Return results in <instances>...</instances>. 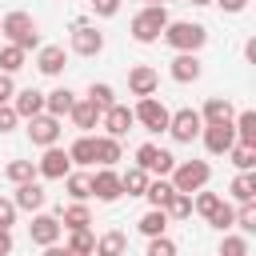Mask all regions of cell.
I'll use <instances>...</instances> for the list:
<instances>
[{
    "instance_id": "1",
    "label": "cell",
    "mask_w": 256,
    "mask_h": 256,
    "mask_svg": "<svg viewBox=\"0 0 256 256\" xmlns=\"http://www.w3.org/2000/svg\"><path fill=\"white\" fill-rule=\"evenodd\" d=\"M160 40L172 48V52H200L208 44V28L196 24V20H168Z\"/></svg>"
},
{
    "instance_id": "2",
    "label": "cell",
    "mask_w": 256,
    "mask_h": 256,
    "mask_svg": "<svg viewBox=\"0 0 256 256\" xmlns=\"http://www.w3.org/2000/svg\"><path fill=\"white\" fill-rule=\"evenodd\" d=\"M164 24H168V8L164 4H144L136 16H132V40L136 44H156L160 40V32H164Z\"/></svg>"
},
{
    "instance_id": "3",
    "label": "cell",
    "mask_w": 256,
    "mask_h": 256,
    "mask_svg": "<svg viewBox=\"0 0 256 256\" xmlns=\"http://www.w3.org/2000/svg\"><path fill=\"white\" fill-rule=\"evenodd\" d=\"M0 40L20 44V48L28 52V48H40V28H36V20H32L28 12H8V16L0 20Z\"/></svg>"
},
{
    "instance_id": "4",
    "label": "cell",
    "mask_w": 256,
    "mask_h": 256,
    "mask_svg": "<svg viewBox=\"0 0 256 256\" xmlns=\"http://www.w3.org/2000/svg\"><path fill=\"white\" fill-rule=\"evenodd\" d=\"M168 180H172V188H180V192L208 188V180H212V164H208V160H180V164H172Z\"/></svg>"
},
{
    "instance_id": "5",
    "label": "cell",
    "mask_w": 256,
    "mask_h": 256,
    "mask_svg": "<svg viewBox=\"0 0 256 256\" xmlns=\"http://www.w3.org/2000/svg\"><path fill=\"white\" fill-rule=\"evenodd\" d=\"M132 116H136V124H140L144 132H156V136H160V132L168 128V104L156 100V92H152V96H136Z\"/></svg>"
},
{
    "instance_id": "6",
    "label": "cell",
    "mask_w": 256,
    "mask_h": 256,
    "mask_svg": "<svg viewBox=\"0 0 256 256\" xmlns=\"http://www.w3.org/2000/svg\"><path fill=\"white\" fill-rule=\"evenodd\" d=\"M200 128H204V120H200V112L196 108H176V112H168V136L176 140V144H192L196 136H200Z\"/></svg>"
},
{
    "instance_id": "7",
    "label": "cell",
    "mask_w": 256,
    "mask_h": 256,
    "mask_svg": "<svg viewBox=\"0 0 256 256\" xmlns=\"http://www.w3.org/2000/svg\"><path fill=\"white\" fill-rule=\"evenodd\" d=\"M68 172H72V156H68V148L48 144L44 156L36 160V176H40V180H64Z\"/></svg>"
},
{
    "instance_id": "8",
    "label": "cell",
    "mask_w": 256,
    "mask_h": 256,
    "mask_svg": "<svg viewBox=\"0 0 256 256\" xmlns=\"http://www.w3.org/2000/svg\"><path fill=\"white\" fill-rule=\"evenodd\" d=\"M28 140L36 144V148H48V144H56L60 140V116H52V112H36V116H28Z\"/></svg>"
},
{
    "instance_id": "9",
    "label": "cell",
    "mask_w": 256,
    "mask_h": 256,
    "mask_svg": "<svg viewBox=\"0 0 256 256\" xmlns=\"http://www.w3.org/2000/svg\"><path fill=\"white\" fill-rule=\"evenodd\" d=\"M136 164H140L148 176H168V172H172V164H176V156H172L168 148H160V144H152V140H148V144H140V148H136Z\"/></svg>"
},
{
    "instance_id": "10",
    "label": "cell",
    "mask_w": 256,
    "mask_h": 256,
    "mask_svg": "<svg viewBox=\"0 0 256 256\" xmlns=\"http://www.w3.org/2000/svg\"><path fill=\"white\" fill-rule=\"evenodd\" d=\"M88 180H92V196H96L100 204H116V200L124 196V188H120V172L108 168V164H100L96 172H88Z\"/></svg>"
},
{
    "instance_id": "11",
    "label": "cell",
    "mask_w": 256,
    "mask_h": 256,
    "mask_svg": "<svg viewBox=\"0 0 256 256\" xmlns=\"http://www.w3.org/2000/svg\"><path fill=\"white\" fill-rule=\"evenodd\" d=\"M72 52L76 56H100L104 52V32L88 20H76L72 24Z\"/></svg>"
},
{
    "instance_id": "12",
    "label": "cell",
    "mask_w": 256,
    "mask_h": 256,
    "mask_svg": "<svg viewBox=\"0 0 256 256\" xmlns=\"http://www.w3.org/2000/svg\"><path fill=\"white\" fill-rule=\"evenodd\" d=\"M200 140H204L208 156H224V152L236 144V128H232V120H224V124H204V128H200Z\"/></svg>"
},
{
    "instance_id": "13",
    "label": "cell",
    "mask_w": 256,
    "mask_h": 256,
    "mask_svg": "<svg viewBox=\"0 0 256 256\" xmlns=\"http://www.w3.org/2000/svg\"><path fill=\"white\" fill-rule=\"evenodd\" d=\"M60 232H64L60 216H48V212H36V216H32V224H28V240H32L36 248L56 244V240H60Z\"/></svg>"
},
{
    "instance_id": "14",
    "label": "cell",
    "mask_w": 256,
    "mask_h": 256,
    "mask_svg": "<svg viewBox=\"0 0 256 256\" xmlns=\"http://www.w3.org/2000/svg\"><path fill=\"white\" fill-rule=\"evenodd\" d=\"M100 124H104V132H108V136L124 140V136L132 132L136 116H132V108H128V104H108V108L100 112Z\"/></svg>"
},
{
    "instance_id": "15",
    "label": "cell",
    "mask_w": 256,
    "mask_h": 256,
    "mask_svg": "<svg viewBox=\"0 0 256 256\" xmlns=\"http://www.w3.org/2000/svg\"><path fill=\"white\" fill-rule=\"evenodd\" d=\"M200 72H204L200 52H176V56H172V64H168V76H172L176 84H196V80H200Z\"/></svg>"
},
{
    "instance_id": "16",
    "label": "cell",
    "mask_w": 256,
    "mask_h": 256,
    "mask_svg": "<svg viewBox=\"0 0 256 256\" xmlns=\"http://www.w3.org/2000/svg\"><path fill=\"white\" fill-rule=\"evenodd\" d=\"M36 68H40L44 76H60V72L68 68L64 44H40V48H36Z\"/></svg>"
},
{
    "instance_id": "17",
    "label": "cell",
    "mask_w": 256,
    "mask_h": 256,
    "mask_svg": "<svg viewBox=\"0 0 256 256\" xmlns=\"http://www.w3.org/2000/svg\"><path fill=\"white\" fill-rule=\"evenodd\" d=\"M44 200H48V192L36 184V176L16 184V196H12V204H16L20 212H40V208H44Z\"/></svg>"
},
{
    "instance_id": "18",
    "label": "cell",
    "mask_w": 256,
    "mask_h": 256,
    "mask_svg": "<svg viewBox=\"0 0 256 256\" xmlns=\"http://www.w3.org/2000/svg\"><path fill=\"white\" fill-rule=\"evenodd\" d=\"M160 88V72L152 68V64H136L132 72H128V92L132 96H152Z\"/></svg>"
},
{
    "instance_id": "19",
    "label": "cell",
    "mask_w": 256,
    "mask_h": 256,
    "mask_svg": "<svg viewBox=\"0 0 256 256\" xmlns=\"http://www.w3.org/2000/svg\"><path fill=\"white\" fill-rule=\"evenodd\" d=\"M68 120H72L80 132H92V128L100 124V108H96L88 96H76V104L68 108Z\"/></svg>"
},
{
    "instance_id": "20",
    "label": "cell",
    "mask_w": 256,
    "mask_h": 256,
    "mask_svg": "<svg viewBox=\"0 0 256 256\" xmlns=\"http://www.w3.org/2000/svg\"><path fill=\"white\" fill-rule=\"evenodd\" d=\"M8 104L16 108V116H20V120H28V116L44 112V92H36V88H20V92H12V100H8Z\"/></svg>"
},
{
    "instance_id": "21",
    "label": "cell",
    "mask_w": 256,
    "mask_h": 256,
    "mask_svg": "<svg viewBox=\"0 0 256 256\" xmlns=\"http://www.w3.org/2000/svg\"><path fill=\"white\" fill-rule=\"evenodd\" d=\"M232 116H236V108H232L228 96H208L204 108H200V120H204V124H224V120H232Z\"/></svg>"
},
{
    "instance_id": "22",
    "label": "cell",
    "mask_w": 256,
    "mask_h": 256,
    "mask_svg": "<svg viewBox=\"0 0 256 256\" xmlns=\"http://www.w3.org/2000/svg\"><path fill=\"white\" fill-rule=\"evenodd\" d=\"M68 156H72V164H80V168H96V136L80 132V136L68 144Z\"/></svg>"
},
{
    "instance_id": "23",
    "label": "cell",
    "mask_w": 256,
    "mask_h": 256,
    "mask_svg": "<svg viewBox=\"0 0 256 256\" xmlns=\"http://www.w3.org/2000/svg\"><path fill=\"white\" fill-rule=\"evenodd\" d=\"M72 104H76V92H72V88H64V84H60V88H52V92H44V112H52V116H60V120L68 116V108H72Z\"/></svg>"
},
{
    "instance_id": "24",
    "label": "cell",
    "mask_w": 256,
    "mask_h": 256,
    "mask_svg": "<svg viewBox=\"0 0 256 256\" xmlns=\"http://www.w3.org/2000/svg\"><path fill=\"white\" fill-rule=\"evenodd\" d=\"M124 160V144L116 140V136H96V164H108V168H116Z\"/></svg>"
},
{
    "instance_id": "25",
    "label": "cell",
    "mask_w": 256,
    "mask_h": 256,
    "mask_svg": "<svg viewBox=\"0 0 256 256\" xmlns=\"http://www.w3.org/2000/svg\"><path fill=\"white\" fill-rule=\"evenodd\" d=\"M228 192H232V200H236V204H248V200H256V168H248V172H236V176H232V184H228Z\"/></svg>"
},
{
    "instance_id": "26",
    "label": "cell",
    "mask_w": 256,
    "mask_h": 256,
    "mask_svg": "<svg viewBox=\"0 0 256 256\" xmlns=\"http://www.w3.org/2000/svg\"><path fill=\"white\" fill-rule=\"evenodd\" d=\"M148 180H152V176H148L140 164H132V168H124V172H120V188H124V196H144Z\"/></svg>"
},
{
    "instance_id": "27",
    "label": "cell",
    "mask_w": 256,
    "mask_h": 256,
    "mask_svg": "<svg viewBox=\"0 0 256 256\" xmlns=\"http://www.w3.org/2000/svg\"><path fill=\"white\" fill-rule=\"evenodd\" d=\"M60 224L72 232V228H88L92 224V212H88V204L84 200H72L68 208H60Z\"/></svg>"
},
{
    "instance_id": "28",
    "label": "cell",
    "mask_w": 256,
    "mask_h": 256,
    "mask_svg": "<svg viewBox=\"0 0 256 256\" xmlns=\"http://www.w3.org/2000/svg\"><path fill=\"white\" fill-rule=\"evenodd\" d=\"M164 212H168V220H188L192 216V192L172 188V196L164 200Z\"/></svg>"
},
{
    "instance_id": "29",
    "label": "cell",
    "mask_w": 256,
    "mask_h": 256,
    "mask_svg": "<svg viewBox=\"0 0 256 256\" xmlns=\"http://www.w3.org/2000/svg\"><path fill=\"white\" fill-rule=\"evenodd\" d=\"M168 224H172V220H168L164 208H148V212L136 220V228H140L144 236H160V232H168Z\"/></svg>"
},
{
    "instance_id": "30",
    "label": "cell",
    "mask_w": 256,
    "mask_h": 256,
    "mask_svg": "<svg viewBox=\"0 0 256 256\" xmlns=\"http://www.w3.org/2000/svg\"><path fill=\"white\" fill-rule=\"evenodd\" d=\"M232 128H236V140H240V144H256V112H252V108L236 112V116H232Z\"/></svg>"
},
{
    "instance_id": "31",
    "label": "cell",
    "mask_w": 256,
    "mask_h": 256,
    "mask_svg": "<svg viewBox=\"0 0 256 256\" xmlns=\"http://www.w3.org/2000/svg\"><path fill=\"white\" fill-rule=\"evenodd\" d=\"M224 156L232 160V168H236V172H248V168H256V144H240V140H236V144H232Z\"/></svg>"
},
{
    "instance_id": "32",
    "label": "cell",
    "mask_w": 256,
    "mask_h": 256,
    "mask_svg": "<svg viewBox=\"0 0 256 256\" xmlns=\"http://www.w3.org/2000/svg\"><path fill=\"white\" fill-rule=\"evenodd\" d=\"M204 220H208V228H216V232H232V220H236V208H232V204H228V200L220 196V204H216V208H212V212H208Z\"/></svg>"
},
{
    "instance_id": "33",
    "label": "cell",
    "mask_w": 256,
    "mask_h": 256,
    "mask_svg": "<svg viewBox=\"0 0 256 256\" xmlns=\"http://www.w3.org/2000/svg\"><path fill=\"white\" fill-rule=\"evenodd\" d=\"M24 64H28V52H24L20 44H8V40H4V44H0V72H20Z\"/></svg>"
},
{
    "instance_id": "34",
    "label": "cell",
    "mask_w": 256,
    "mask_h": 256,
    "mask_svg": "<svg viewBox=\"0 0 256 256\" xmlns=\"http://www.w3.org/2000/svg\"><path fill=\"white\" fill-rule=\"evenodd\" d=\"M64 192H68L72 200H92V180H88V172H68V176H64Z\"/></svg>"
},
{
    "instance_id": "35",
    "label": "cell",
    "mask_w": 256,
    "mask_h": 256,
    "mask_svg": "<svg viewBox=\"0 0 256 256\" xmlns=\"http://www.w3.org/2000/svg\"><path fill=\"white\" fill-rule=\"evenodd\" d=\"M168 196H172V180H168V176H152L148 188H144V200H148L152 208H164Z\"/></svg>"
},
{
    "instance_id": "36",
    "label": "cell",
    "mask_w": 256,
    "mask_h": 256,
    "mask_svg": "<svg viewBox=\"0 0 256 256\" xmlns=\"http://www.w3.org/2000/svg\"><path fill=\"white\" fill-rule=\"evenodd\" d=\"M88 100L104 112L108 104H116V88H112V84H104V80H92V84H88Z\"/></svg>"
},
{
    "instance_id": "37",
    "label": "cell",
    "mask_w": 256,
    "mask_h": 256,
    "mask_svg": "<svg viewBox=\"0 0 256 256\" xmlns=\"http://www.w3.org/2000/svg\"><path fill=\"white\" fill-rule=\"evenodd\" d=\"M232 228H240L244 236H256V200H248V204H240V208H236Z\"/></svg>"
},
{
    "instance_id": "38",
    "label": "cell",
    "mask_w": 256,
    "mask_h": 256,
    "mask_svg": "<svg viewBox=\"0 0 256 256\" xmlns=\"http://www.w3.org/2000/svg\"><path fill=\"white\" fill-rule=\"evenodd\" d=\"M68 252H76V256L96 252V236H92L88 228H72V232H68Z\"/></svg>"
},
{
    "instance_id": "39",
    "label": "cell",
    "mask_w": 256,
    "mask_h": 256,
    "mask_svg": "<svg viewBox=\"0 0 256 256\" xmlns=\"http://www.w3.org/2000/svg\"><path fill=\"white\" fill-rule=\"evenodd\" d=\"M32 176H36V160H12V164L4 168V180H8V184L32 180Z\"/></svg>"
},
{
    "instance_id": "40",
    "label": "cell",
    "mask_w": 256,
    "mask_h": 256,
    "mask_svg": "<svg viewBox=\"0 0 256 256\" xmlns=\"http://www.w3.org/2000/svg\"><path fill=\"white\" fill-rule=\"evenodd\" d=\"M128 248V236L124 232H104L100 240H96V252H104V256H116V252H124Z\"/></svg>"
},
{
    "instance_id": "41",
    "label": "cell",
    "mask_w": 256,
    "mask_h": 256,
    "mask_svg": "<svg viewBox=\"0 0 256 256\" xmlns=\"http://www.w3.org/2000/svg\"><path fill=\"white\" fill-rule=\"evenodd\" d=\"M216 204H220V192H204V188H196V196H192V212H196V216H208Z\"/></svg>"
},
{
    "instance_id": "42",
    "label": "cell",
    "mask_w": 256,
    "mask_h": 256,
    "mask_svg": "<svg viewBox=\"0 0 256 256\" xmlns=\"http://www.w3.org/2000/svg\"><path fill=\"white\" fill-rule=\"evenodd\" d=\"M248 236H228L224 232V240H220V256H248Z\"/></svg>"
},
{
    "instance_id": "43",
    "label": "cell",
    "mask_w": 256,
    "mask_h": 256,
    "mask_svg": "<svg viewBox=\"0 0 256 256\" xmlns=\"http://www.w3.org/2000/svg\"><path fill=\"white\" fill-rule=\"evenodd\" d=\"M148 256H176V240H168L164 232L148 236Z\"/></svg>"
},
{
    "instance_id": "44",
    "label": "cell",
    "mask_w": 256,
    "mask_h": 256,
    "mask_svg": "<svg viewBox=\"0 0 256 256\" xmlns=\"http://www.w3.org/2000/svg\"><path fill=\"white\" fill-rule=\"evenodd\" d=\"M16 124H20L16 108H12V104H0V136H8V132H12Z\"/></svg>"
},
{
    "instance_id": "45",
    "label": "cell",
    "mask_w": 256,
    "mask_h": 256,
    "mask_svg": "<svg viewBox=\"0 0 256 256\" xmlns=\"http://www.w3.org/2000/svg\"><path fill=\"white\" fill-rule=\"evenodd\" d=\"M16 204H12V196H0V228H12L16 224Z\"/></svg>"
},
{
    "instance_id": "46",
    "label": "cell",
    "mask_w": 256,
    "mask_h": 256,
    "mask_svg": "<svg viewBox=\"0 0 256 256\" xmlns=\"http://www.w3.org/2000/svg\"><path fill=\"white\" fill-rule=\"evenodd\" d=\"M92 12H96L100 20H108V16L120 12V0H92Z\"/></svg>"
},
{
    "instance_id": "47",
    "label": "cell",
    "mask_w": 256,
    "mask_h": 256,
    "mask_svg": "<svg viewBox=\"0 0 256 256\" xmlns=\"http://www.w3.org/2000/svg\"><path fill=\"white\" fill-rule=\"evenodd\" d=\"M12 92H16L12 72H0V104H8V100H12Z\"/></svg>"
},
{
    "instance_id": "48",
    "label": "cell",
    "mask_w": 256,
    "mask_h": 256,
    "mask_svg": "<svg viewBox=\"0 0 256 256\" xmlns=\"http://www.w3.org/2000/svg\"><path fill=\"white\" fill-rule=\"evenodd\" d=\"M212 4H220V8H224V12H232V16L248 8V0H212Z\"/></svg>"
},
{
    "instance_id": "49",
    "label": "cell",
    "mask_w": 256,
    "mask_h": 256,
    "mask_svg": "<svg viewBox=\"0 0 256 256\" xmlns=\"http://www.w3.org/2000/svg\"><path fill=\"white\" fill-rule=\"evenodd\" d=\"M244 60H248V64H256V40H248V44H244Z\"/></svg>"
},
{
    "instance_id": "50",
    "label": "cell",
    "mask_w": 256,
    "mask_h": 256,
    "mask_svg": "<svg viewBox=\"0 0 256 256\" xmlns=\"http://www.w3.org/2000/svg\"><path fill=\"white\" fill-rule=\"evenodd\" d=\"M144 4H168V0H144Z\"/></svg>"
},
{
    "instance_id": "51",
    "label": "cell",
    "mask_w": 256,
    "mask_h": 256,
    "mask_svg": "<svg viewBox=\"0 0 256 256\" xmlns=\"http://www.w3.org/2000/svg\"><path fill=\"white\" fill-rule=\"evenodd\" d=\"M192 4H212V0H192Z\"/></svg>"
}]
</instances>
